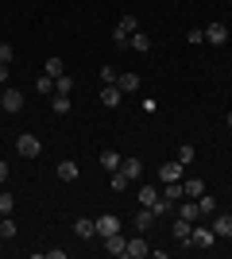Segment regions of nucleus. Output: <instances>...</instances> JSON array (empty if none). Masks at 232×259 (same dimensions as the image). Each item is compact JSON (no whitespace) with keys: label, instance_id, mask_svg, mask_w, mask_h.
<instances>
[{"label":"nucleus","instance_id":"35","mask_svg":"<svg viewBox=\"0 0 232 259\" xmlns=\"http://www.w3.org/2000/svg\"><path fill=\"white\" fill-rule=\"evenodd\" d=\"M186 39H190V43H205V31H201V27H194V31H186Z\"/></svg>","mask_w":232,"mask_h":259},{"label":"nucleus","instance_id":"33","mask_svg":"<svg viewBox=\"0 0 232 259\" xmlns=\"http://www.w3.org/2000/svg\"><path fill=\"white\" fill-rule=\"evenodd\" d=\"M12 58H16V51H12V43H0V62H8V66H12Z\"/></svg>","mask_w":232,"mask_h":259},{"label":"nucleus","instance_id":"32","mask_svg":"<svg viewBox=\"0 0 232 259\" xmlns=\"http://www.w3.org/2000/svg\"><path fill=\"white\" fill-rule=\"evenodd\" d=\"M12 209H16V197H12V194H0V213L8 217Z\"/></svg>","mask_w":232,"mask_h":259},{"label":"nucleus","instance_id":"4","mask_svg":"<svg viewBox=\"0 0 232 259\" xmlns=\"http://www.w3.org/2000/svg\"><path fill=\"white\" fill-rule=\"evenodd\" d=\"M217 244V232L213 228H194L190 232V248H213Z\"/></svg>","mask_w":232,"mask_h":259},{"label":"nucleus","instance_id":"30","mask_svg":"<svg viewBox=\"0 0 232 259\" xmlns=\"http://www.w3.org/2000/svg\"><path fill=\"white\" fill-rule=\"evenodd\" d=\"M109 186H112V190H116V194H120V190H128V186H132V182H128V178H124L120 170H112V182H109Z\"/></svg>","mask_w":232,"mask_h":259},{"label":"nucleus","instance_id":"19","mask_svg":"<svg viewBox=\"0 0 232 259\" xmlns=\"http://www.w3.org/2000/svg\"><path fill=\"white\" fill-rule=\"evenodd\" d=\"M116 85H120V93H135V89H140V74H120Z\"/></svg>","mask_w":232,"mask_h":259},{"label":"nucleus","instance_id":"25","mask_svg":"<svg viewBox=\"0 0 232 259\" xmlns=\"http://www.w3.org/2000/svg\"><path fill=\"white\" fill-rule=\"evenodd\" d=\"M159 190H155V186H140V205H155V201H159Z\"/></svg>","mask_w":232,"mask_h":259},{"label":"nucleus","instance_id":"5","mask_svg":"<svg viewBox=\"0 0 232 259\" xmlns=\"http://www.w3.org/2000/svg\"><path fill=\"white\" fill-rule=\"evenodd\" d=\"M120 174L128 178V182H140V174H144V162L132 159V155H124V159H120Z\"/></svg>","mask_w":232,"mask_h":259},{"label":"nucleus","instance_id":"15","mask_svg":"<svg viewBox=\"0 0 232 259\" xmlns=\"http://www.w3.org/2000/svg\"><path fill=\"white\" fill-rule=\"evenodd\" d=\"M74 232H77L81 240L97 236V221H89V217H81V221H74Z\"/></svg>","mask_w":232,"mask_h":259},{"label":"nucleus","instance_id":"9","mask_svg":"<svg viewBox=\"0 0 232 259\" xmlns=\"http://www.w3.org/2000/svg\"><path fill=\"white\" fill-rule=\"evenodd\" d=\"M190 232H194V221L178 217V221H174V240H178V248H190Z\"/></svg>","mask_w":232,"mask_h":259},{"label":"nucleus","instance_id":"24","mask_svg":"<svg viewBox=\"0 0 232 259\" xmlns=\"http://www.w3.org/2000/svg\"><path fill=\"white\" fill-rule=\"evenodd\" d=\"M151 225H155V213H151V205H144V213L135 217V232H147Z\"/></svg>","mask_w":232,"mask_h":259},{"label":"nucleus","instance_id":"20","mask_svg":"<svg viewBox=\"0 0 232 259\" xmlns=\"http://www.w3.org/2000/svg\"><path fill=\"white\" fill-rule=\"evenodd\" d=\"M128 47H132V51H140V54H147V51H151V39H147L144 31H132V39H128Z\"/></svg>","mask_w":232,"mask_h":259},{"label":"nucleus","instance_id":"11","mask_svg":"<svg viewBox=\"0 0 232 259\" xmlns=\"http://www.w3.org/2000/svg\"><path fill=\"white\" fill-rule=\"evenodd\" d=\"M205 39H209L213 47H224L228 43V27H224V23H209V27H205Z\"/></svg>","mask_w":232,"mask_h":259},{"label":"nucleus","instance_id":"40","mask_svg":"<svg viewBox=\"0 0 232 259\" xmlns=\"http://www.w3.org/2000/svg\"><path fill=\"white\" fill-rule=\"evenodd\" d=\"M228 213H232V209H228Z\"/></svg>","mask_w":232,"mask_h":259},{"label":"nucleus","instance_id":"23","mask_svg":"<svg viewBox=\"0 0 232 259\" xmlns=\"http://www.w3.org/2000/svg\"><path fill=\"white\" fill-rule=\"evenodd\" d=\"M198 209H201V217H213V213H217V197H213V194H201L198 197Z\"/></svg>","mask_w":232,"mask_h":259},{"label":"nucleus","instance_id":"6","mask_svg":"<svg viewBox=\"0 0 232 259\" xmlns=\"http://www.w3.org/2000/svg\"><path fill=\"white\" fill-rule=\"evenodd\" d=\"M147 251H151V248H147L144 232H140V236H132V240H128V248H124V255H128V259H147Z\"/></svg>","mask_w":232,"mask_h":259},{"label":"nucleus","instance_id":"17","mask_svg":"<svg viewBox=\"0 0 232 259\" xmlns=\"http://www.w3.org/2000/svg\"><path fill=\"white\" fill-rule=\"evenodd\" d=\"M163 197H166V201H174V205H178V201L186 197V190H182V182H163Z\"/></svg>","mask_w":232,"mask_h":259},{"label":"nucleus","instance_id":"28","mask_svg":"<svg viewBox=\"0 0 232 259\" xmlns=\"http://www.w3.org/2000/svg\"><path fill=\"white\" fill-rule=\"evenodd\" d=\"M55 93H74V77H70V74L55 77Z\"/></svg>","mask_w":232,"mask_h":259},{"label":"nucleus","instance_id":"38","mask_svg":"<svg viewBox=\"0 0 232 259\" xmlns=\"http://www.w3.org/2000/svg\"><path fill=\"white\" fill-rule=\"evenodd\" d=\"M224 124H228V128H232V112H228V116H224Z\"/></svg>","mask_w":232,"mask_h":259},{"label":"nucleus","instance_id":"27","mask_svg":"<svg viewBox=\"0 0 232 259\" xmlns=\"http://www.w3.org/2000/svg\"><path fill=\"white\" fill-rule=\"evenodd\" d=\"M194 159H198V151H194V143H182V147H178V162H182V166H190Z\"/></svg>","mask_w":232,"mask_h":259},{"label":"nucleus","instance_id":"31","mask_svg":"<svg viewBox=\"0 0 232 259\" xmlns=\"http://www.w3.org/2000/svg\"><path fill=\"white\" fill-rule=\"evenodd\" d=\"M0 236H4V240L16 236V221H8V217H4V221H0Z\"/></svg>","mask_w":232,"mask_h":259},{"label":"nucleus","instance_id":"22","mask_svg":"<svg viewBox=\"0 0 232 259\" xmlns=\"http://www.w3.org/2000/svg\"><path fill=\"white\" fill-rule=\"evenodd\" d=\"M120 159H124V155H116V151H101V166H105V170H120Z\"/></svg>","mask_w":232,"mask_h":259},{"label":"nucleus","instance_id":"34","mask_svg":"<svg viewBox=\"0 0 232 259\" xmlns=\"http://www.w3.org/2000/svg\"><path fill=\"white\" fill-rule=\"evenodd\" d=\"M101 81H105V85H112V81H116V70H112V66H101Z\"/></svg>","mask_w":232,"mask_h":259},{"label":"nucleus","instance_id":"3","mask_svg":"<svg viewBox=\"0 0 232 259\" xmlns=\"http://www.w3.org/2000/svg\"><path fill=\"white\" fill-rule=\"evenodd\" d=\"M182 170H186V166H182L178 159L159 162V178H163V182H182Z\"/></svg>","mask_w":232,"mask_h":259},{"label":"nucleus","instance_id":"37","mask_svg":"<svg viewBox=\"0 0 232 259\" xmlns=\"http://www.w3.org/2000/svg\"><path fill=\"white\" fill-rule=\"evenodd\" d=\"M8 81V62H0V85Z\"/></svg>","mask_w":232,"mask_h":259},{"label":"nucleus","instance_id":"14","mask_svg":"<svg viewBox=\"0 0 232 259\" xmlns=\"http://www.w3.org/2000/svg\"><path fill=\"white\" fill-rule=\"evenodd\" d=\"M174 209H178V217H186V221H198V217H201V209H198V201H194V197H182Z\"/></svg>","mask_w":232,"mask_h":259},{"label":"nucleus","instance_id":"1","mask_svg":"<svg viewBox=\"0 0 232 259\" xmlns=\"http://www.w3.org/2000/svg\"><path fill=\"white\" fill-rule=\"evenodd\" d=\"M135 27H140L135 16H120V20H116V31H112V43H116V47H128V39H132Z\"/></svg>","mask_w":232,"mask_h":259},{"label":"nucleus","instance_id":"21","mask_svg":"<svg viewBox=\"0 0 232 259\" xmlns=\"http://www.w3.org/2000/svg\"><path fill=\"white\" fill-rule=\"evenodd\" d=\"M43 74H47V77H62V74H66V62H62V58H47Z\"/></svg>","mask_w":232,"mask_h":259},{"label":"nucleus","instance_id":"16","mask_svg":"<svg viewBox=\"0 0 232 259\" xmlns=\"http://www.w3.org/2000/svg\"><path fill=\"white\" fill-rule=\"evenodd\" d=\"M182 190H186V197L198 201V197L205 194V182H201V178H182Z\"/></svg>","mask_w":232,"mask_h":259},{"label":"nucleus","instance_id":"7","mask_svg":"<svg viewBox=\"0 0 232 259\" xmlns=\"http://www.w3.org/2000/svg\"><path fill=\"white\" fill-rule=\"evenodd\" d=\"M112 232H120V217H112V213L97 217V236L105 240V236H112Z\"/></svg>","mask_w":232,"mask_h":259},{"label":"nucleus","instance_id":"26","mask_svg":"<svg viewBox=\"0 0 232 259\" xmlns=\"http://www.w3.org/2000/svg\"><path fill=\"white\" fill-rule=\"evenodd\" d=\"M51 105H55L58 116H66V112H70V93H55V97H51Z\"/></svg>","mask_w":232,"mask_h":259},{"label":"nucleus","instance_id":"2","mask_svg":"<svg viewBox=\"0 0 232 259\" xmlns=\"http://www.w3.org/2000/svg\"><path fill=\"white\" fill-rule=\"evenodd\" d=\"M16 151H20L23 159H39V155H43V143H39V136H27V132H23L20 140H16Z\"/></svg>","mask_w":232,"mask_h":259},{"label":"nucleus","instance_id":"29","mask_svg":"<svg viewBox=\"0 0 232 259\" xmlns=\"http://www.w3.org/2000/svg\"><path fill=\"white\" fill-rule=\"evenodd\" d=\"M35 89H39V93H55V77H35Z\"/></svg>","mask_w":232,"mask_h":259},{"label":"nucleus","instance_id":"36","mask_svg":"<svg viewBox=\"0 0 232 259\" xmlns=\"http://www.w3.org/2000/svg\"><path fill=\"white\" fill-rule=\"evenodd\" d=\"M8 182V162H0V186Z\"/></svg>","mask_w":232,"mask_h":259},{"label":"nucleus","instance_id":"39","mask_svg":"<svg viewBox=\"0 0 232 259\" xmlns=\"http://www.w3.org/2000/svg\"><path fill=\"white\" fill-rule=\"evenodd\" d=\"M0 221H4V213H0Z\"/></svg>","mask_w":232,"mask_h":259},{"label":"nucleus","instance_id":"18","mask_svg":"<svg viewBox=\"0 0 232 259\" xmlns=\"http://www.w3.org/2000/svg\"><path fill=\"white\" fill-rule=\"evenodd\" d=\"M58 178H62V182H74V178H77V162L62 159V162H58Z\"/></svg>","mask_w":232,"mask_h":259},{"label":"nucleus","instance_id":"10","mask_svg":"<svg viewBox=\"0 0 232 259\" xmlns=\"http://www.w3.org/2000/svg\"><path fill=\"white\" fill-rule=\"evenodd\" d=\"M124 248H128V240H124L120 232H112V236H105V251H109L112 259H124Z\"/></svg>","mask_w":232,"mask_h":259},{"label":"nucleus","instance_id":"12","mask_svg":"<svg viewBox=\"0 0 232 259\" xmlns=\"http://www.w3.org/2000/svg\"><path fill=\"white\" fill-rule=\"evenodd\" d=\"M120 101H124V93H120V85H116V81L101 89V105H105V108H116Z\"/></svg>","mask_w":232,"mask_h":259},{"label":"nucleus","instance_id":"8","mask_svg":"<svg viewBox=\"0 0 232 259\" xmlns=\"http://www.w3.org/2000/svg\"><path fill=\"white\" fill-rule=\"evenodd\" d=\"M0 105H4V112H20L23 108V93L20 89H4V93H0Z\"/></svg>","mask_w":232,"mask_h":259},{"label":"nucleus","instance_id":"13","mask_svg":"<svg viewBox=\"0 0 232 259\" xmlns=\"http://www.w3.org/2000/svg\"><path fill=\"white\" fill-rule=\"evenodd\" d=\"M213 232H217V240H232V213L213 217Z\"/></svg>","mask_w":232,"mask_h":259}]
</instances>
